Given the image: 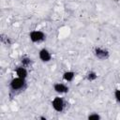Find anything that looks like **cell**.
<instances>
[{
  "label": "cell",
  "mask_w": 120,
  "mask_h": 120,
  "mask_svg": "<svg viewBox=\"0 0 120 120\" xmlns=\"http://www.w3.org/2000/svg\"><path fill=\"white\" fill-rule=\"evenodd\" d=\"M25 85V82H24V79L22 78H14L12 79V81L10 82V87L12 90L14 91H17V90H21L24 87Z\"/></svg>",
  "instance_id": "6da1fadb"
},
{
  "label": "cell",
  "mask_w": 120,
  "mask_h": 120,
  "mask_svg": "<svg viewBox=\"0 0 120 120\" xmlns=\"http://www.w3.org/2000/svg\"><path fill=\"white\" fill-rule=\"evenodd\" d=\"M29 37H30V39L33 42H39V41H41L45 38V34L41 31H37L36 30V31L30 32Z\"/></svg>",
  "instance_id": "7a4b0ae2"
},
{
  "label": "cell",
  "mask_w": 120,
  "mask_h": 120,
  "mask_svg": "<svg viewBox=\"0 0 120 120\" xmlns=\"http://www.w3.org/2000/svg\"><path fill=\"white\" fill-rule=\"evenodd\" d=\"M52 108H53L56 112H59L63 111L64 106H65L64 100H63L61 98H59V97H56V98H53V100H52Z\"/></svg>",
  "instance_id": "3957f363"
},
{
  "label": "cell",
  "mask_w": 120,
  "mask_h": 120,
  "mask_svg": "<svg viewBox=\"0 0 120 120\" xmlns=\"http://www.w3.org/2000/svg\"><path fill=\"white\" fill-rule=\"evenodd\" d=\"M95 55L98 59L104 60V59H107L109 57V52H108V51L103 50L101 48H96L95 49Z\"/></svg>",
  "instance_id": "277c9868"
},
{
  "label": "cell",
  "mask_w": 120,
  "mask_h": 120,
  "mask_svg": "<svg viewBox=\"0 0 120 120\" xmlns=\"http://www.w3.org/2000/svg\"><path fill=\"white\" fill-rule=\"evenodd\" d=\"M38 55H39L40 60L43 61V62H49V61L51 60V58H52L51 53H50L49 51L46 50V49H42V50H40Z\"/></svg>",
  "instance_id": "5b68a950"
},
{
  "label": "cell",
  "mask_w": 120,
  "mask_h": 120,
  "mask_svg": "<svg viewBox=\"0 0 120 120\" xmlns=\"http://www.w3.org/2000/svg\"><path fill=\"white\" fill-rule=\"evenodd\" d=\"M53 89L55 90V92L60 93V94H64L68 91V87L65 85L64 83H55L53 85Z\"/></svg>",
  "instance_id": "8992f818"
},
{
  "label": "cell",
  "mask_w": 120,
  "mask_h": 120,
  "mask_svg": "<svg viewBox=\"0 0 120 120\" xmlns=\"http://www.w3.org/2000/svg\"><path fill=\"white\" fill-rule=\"evenodd\" d=\"M16 74L18 75V77L25 79L27 77V70L23 66L22 67H19V68H16Z\"/></svg>",
  "instance_id": "52a82bcc"
},
{
  "label": "cell",
  "mask_w": 120,
  "mask_h": 120,
  "mask_svg": "<svg viewBox=\"0 0 120 120\" xmlns=\"http://www.w3.org/2000/svg\"><path fill=\"white\" fill-rule=\"evenodd\" d=\"M74 76H75V73H74L73 71H67V72L64 73L63 78H64V80L67 81V82H71V81L73 80Z\"/></svg>",
  "instance_id": "ba28073f"
},
{
  "label": "cell",
  "mask_w": 120,
  "mask_h": 120,
  "mask_svg": "<svg viewBox=\"0 0 120 120\" xmlns=\"http://www.w3.org/2000/svg\"><path fill=\"white\" fill-rule=\"evenodd\" d=\"M22 64L23 67H28L30 64H31V59L27 56H24L22 58Z\"/></svg>",
  "instance_id": "9c48e42d"
},
{
  "label": "cell",
  "mask_w": 120,
  "mask_h": 120,
  "mask_svg": "<svg viewBox=\"0 0 120 120\" xmlns=\"http://www.w3.org/2000/svg\"><path fill=\"white\" fill-rule=\"evenodd\" d=\"M97 78H98V75H97L96 72L91 71V72H89V73L87 74V80L90 81V82H91V81H95Z\"/></svg>",
  "instance_id": "30bf717a"
},
{
  "label": "cell",
  "mask_w": 120,
  "mask_h": 120,
  "mask_svg": "<svg viewBox=\"0 0 120 120\" xmlns=\"http://www.w3.org/2000/svg\"><path fill=\"white\" fill-rule=\"evenodd\" d=\"M100 118V116L98 114V113H92V114H90L89 116H88V119H99Z\"/></svg>",
  "instance_id": "8fae6325"
},
{
  "label": "cell",
  "mask_w": 120,
  "mask_h": 120,
  "mask_svg": "<svg viewBox=\"0 0 120 120\" xmlns=\"http://www.w3.org/2000/svg\"><path fill=\"white\" fill-rule=\"evenodd\" d=\"M114 97H115V98H116L118 101H120V89H119V90H116V91L114 92Z\"/></svg>",
  "instance_id": "7c38bea8"
}]
</instances>
